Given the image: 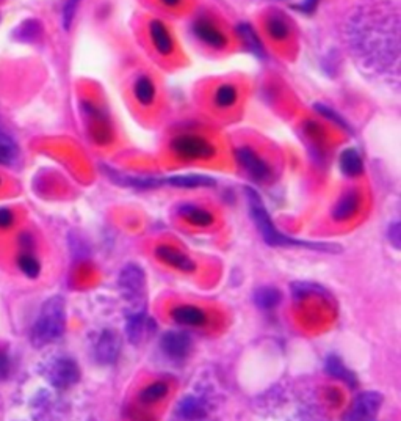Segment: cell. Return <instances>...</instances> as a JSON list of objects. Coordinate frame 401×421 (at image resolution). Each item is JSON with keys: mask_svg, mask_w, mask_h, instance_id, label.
<instances>
[{"mask_svg": "<svg viewBox=\"0 0 401 421\" xmlns=\"http://www.w3.org/2000/svg\"><path fill=\"white\" fill-rule=\"evenodd\" d=\"M265 32L274 43H284L292 35V26L284 13L271 11L265 19Z\"/></svg>", "mask_w": 401, "mask_h": 421, "instance_id": "obj_13", "label": "cell"}, {"mask_svg": "<svg viewBox=\"0 0 401 421\" xmlns=\"http://www.w3.org/2000/svg\"><path fill=\"white\" fill-rule=\"evenodd\" d=\"M167 395H168V385L165 384V382H155V384L147 385L143 392H141L140 400L145 404H155L160 400H163Z\"/></svg>", "mask_w": 401, "mask_h": 421, "instance_id": "obj_31", "label": "cell"}, {"mask_svg": "<svg viewBox=\"0 0 401 421\" xmlns=\"http://www.w3.org/2000/svg\"><path fill=\"white\" fill-rule=\"evenodd\" d=\"M66 327V305L60 295L47 299L31 329V341L41 348L60 340Z\"/></svg>", "mask_w": 401, "mask_h": 421, "instance_id": "obj_3", "label": "cell"}, {"mask_svg": "<svg viewBox=\"0 0 401 421\" xmlns=\"http://www.w3.org/2000/svg\"><path fill=\"white\" fill-rule=\"evenodd\" d=\"M160 348L171 358H184L192 348V341L182 332H167L160 340Z\"/></svg>", "mask_w": 401, "mask_h": 421, "instance_id": "obj_15", "label": "cell"}, {"mask_svg": "<svg viewBox=\"0 0 401 421\" xmlns=\"http://www.w3.org/2000/svg\"><path fill=\"white\" fill-rule=\"evenodd\" d=\"M154 330V323L151 319H147L146 311L145 313H137V315H129L127 316V324H125V335H127V340L132 345H141L147 335Z\"/></svg>", "mask_w": 401, "mask_h": 421, "instance_id": "obj_14", "label": "cell"}, {"mask_svg": "<svg viewBox=\"0 0 401 421\" xmlns=\"http://www.w3.org/2000/svg\"><path fill=\"white\" fill-rule=\"evenodd\" d=\"M237 34L241 38L243 44H245L251 52L256 54V56H259V57L265 56L261 38H259V35L256 34V30L251 27L249 24H240L237 27Z\"/></svg>", "mask_w": 401, "mask_h": 421, "instance_id": "obj_27", "label": "cell"}, {"mask_svg": "<svg viewBox=\"0 0 401 421\" xmlns=\"http://www.w3.org/2000/svg\"><path fill=\"white\" fill-rule=\"evenodd\" d=\"M147 34L151 38L154 49L160 54L162 57H170L176 51L175 40H172V35L170 29L167 27L163 21L160 19H151L147 26Z\"/></svg>", "mask_w": 401, "mask_h": 421, "instance_id": "obj_11", "label": "cell"}, {"mask_svg": "<svg viewBox=\"0 0 401 421\" xmlns=\"http://www.w3.org/2000/svg\"><path fill=\"white\" fill-rule=\"evenodd\" d=\"M10 372V358L5 352H0V379H5Z\"/></svg>", "mask_w": 401, "mask_h": 421, "instance_id": "obj_38", "label": "cell"}, {"mask_svg": "<svg viewBox=\"0 0 401 421\" xmlns=\"http://www.w3.org/2000/svg\"><path fill=\"white\" fill-rule=\"evenodd\" d=\"M107 175L123 187H133V189H152V187H160L165 184V179L157 178H137V176H124L118 171H112L107 168Z\"/></svg>", "mask_w": 401, "mask_h": 421, "instance_id": "obj_22", "label": "cell"}, {"mask_svg": "<svg viewBox=\"0 0 401 421\" xmlns=\"http://www.w3.org/2000/svg\"><path fill=\"white\" fill-rule=\"evenodd\" d=\"M14 225V213L8 208H0V230H10Z\"/></svg>", "mask_w": 401, "mask_h": 421, "instance_id": "obj_36", "label": "cell"}, {"mask_svg": "<svg viewBox=\"0 0 401 421\" xmlns=\"http://www.w3.org/2000/svg\"><path fill=\"white\" fill-rule=\"evenodd\" d=\"M179 215L185 219L188 223H192L193 227H201V228H206L210 227L212 223H214L215 217L214 214L207 210L206 208H201V206H196L193 203H185V205H180L179 206Z\"/></svg>", "mask_w": 401, "mask_h": 421, "instance_id": "obj_19", "label": "cell"}, {"mask_svg": "<svg viewBox=\"0 0 401 421\" xmlns=\"http://www.w3.org/2000/svg\"><path fill=\"white\" fill-rule=\"evenodd\" d=\"M325 368L333 377L347 382V384H355V376H353V372L343 365V362L337 355H329L326 358Z\"/></svg>", "mask_w": 401, "mask_h": 421, "instance_id": "obj_29", "label": "cell"}, {"mask_svg": "<svg viewBox=\"0 0 401 421\" xmlns=\"http://www.w3.org/2000/svg\"><path fill=\"white\" fill-rule=\"evenodd\" d=\"M317 5H318V0H304L303 4L296 6V9H300V11H304V13H312L317 9Z\"/></svg>", "mask_w": 401, "mask_h": 421, "instance_id": "obj_40", "label": "cell"}, {"mask_svg": "<svg viewBox=\"0 0 401 421\" xmlns=\"http://www.w3.org/2000/svg\"><path fill=\"white\" fill-rule=\"evenodd\" d=\"M82 0H66L65 6H63V26L68 30L73 24V19L75 16V11L78 9V4H80Z\"/></svg>", "mask_w": 401, "mask_h": 421, "instance_id": "obj_33", "label": "cell"}, {"mask_svg": "<svg viewBox=\"0 0 401 421\" xmlns=\"http://www.w3.org/2000/svg\"><path fill=\"white\" fill-rule=\"evenodd\" d=\"M179 417L185 420H199L207 413V407L202 400L194 396H187L177 405Z\"/></svg>", "mask_w": 401, "mask_h": 421, "instance_id": "obj_24", "label": "cell"}, {"mask_svg": "<svg viewBox=\"0 0 401 421\" xmlns=\"http://www.w3.org/2000/svg\"><path fill=\"white\" fill-rule=\"evenodd\" d=\"M401 230H400V223L398 222H394L389 227V231H387V238L392 244H394L395 248H400V243H401Z\"/></svg>", "mask_w": 401, "mask_h": 421, "instance_id": "obj_37", "label": "cell"}, {"mask_svg": "<svg viewBox=\"0 0 401 421\" xmlns=\"http://www.w3.org/2000/svg\"><path fill=\"white\" fill-rule=\"evenodd\" d=\"M0 186H2V178H0Z\"/></svg>", "mask_w": 401, "mask_h": 421, "instance_id": "obj_42", "label": "cell"}, {"mask_svg": "<svg viewBox=\"0 0 401 421\" xmlns=\"http://www.w3.org/2000/svg\"><path fill=\"white\" fill-rule=\"evenodd\" d=\"M182 2L184 0H160V4L167 6V9H179Z\"/></svg>", "mask_w": 401, "mask_h": 421, "instance_id": "obj_41", "label": "cell"}, {"mask_svg": "<svg viewBox=\"0 0 401 421\" xmlns=\"http://www.w3.org/2000/svg\"><path fill=\"white\" fill-rule=\"evenodd\" d=\"M155 256L159 258L162 263L168 264V266L175 268L177 270H182L187 272V274H190V272L196 270V264L192 258H188L187 255H184L182 252L176 250V248H172L170 245H159L155 248Z\"/></svg>", "mask_w": 401, "mask_h": 421, "instance_id": "obj_16", "label": "cell"}, {"mask_svg": "<svg viewBox=\"0 0 401 421\" xmlns=\"http://www.w3.org/2000/svg\"><path fill=\"white\" fill-rule=\"evenodd\" d=\"M170 153L172 158L184 162L212 161L217 158L218 148L207 137L194 132H182L171 138Z\"/></svg>", "mask_w": 401, "mask_h": 421, "instance_id": "obj_5", "label": "cell"}, {"mask_svg": "<svg viewBox=\"0 0 401 421\" xmlns=\"http://www.w3.org/2000/svg\"><path fill=\"white\" fill-rule=\"evenodd\" d=\"M121 298L125 303V311L129 315L145 313L146 311V275L141 266L129 263L121 269L118 278Z\"/></svg>", "mask_w": 401, "mask_h": 421, "instance_id": "obj_4", "label": "cell"}, {"mask_svg": "<svg viewBox=\"0 0 401 421\" xmlns=\"http://www.w3.org/2000/svg\"><path fill=\"white\" fill-rule=\"evenodd\" d=\"M46 377L49 384L58 390H65L77 384L80 379V368L69 357H58L47 366Z\"/></svg>", "mask_w": 401, "mask_h": 421, "instance_id": "obj_7", "label": "cell"}, {"mask_svg": "<svg viewBox=\"0 0 401 421\" xmlns=\"http://www.w3.org/2000/svg\"><path fill=\"white\" fill-rule=\"evenodd\" d=\"M254 302L259 308L271 310L281 302V293L276 290V288L262 286L259 288V290H256Z\"/></svg>", "mask_w": 401, "mask_h": 421, "instance_id": "obj_28", "label": "cell"}, {"mask_svg": "<svg viewBox=\"0 0 401 421\" xmlns=\"http://www.w3.org/2000/svg\"><path fill=\"white\" fill-rule=\"evenodd\" d=\"M245 193H246L248 203H249L251 217H253L259 233H261L264 240L269 245H273V247H304V248H309V250L329 252V253L340 252L339 245L321 244V243H306V240H296L293 238L282 235V233L276 227H274L269 210H266V208L264 206V203L261 200V195H259L254 189H251V187H246Z\"/></svg>", "mask_w": 401, "mask_h": 421, "instance_id": "obj_2", "label": "cell"}, {"mask_svg": "<svg viewBox=\"0 0 401 421\" xmlns=\"http://www.w3.org/2000/svg\"><path fill=\"white\" fill-rule=\"evenodd\" d=\"M192 30H193V35L210 49L223 51L227 48V44H229L226 34L209 18L196 19L192 26Z\"/></svg>", "mask_w": 401, "mask_h": 421, "instance_id": "obj_10", "label": "cell"}, {"mask_svg": "<svg viewBox=\"0 0 401 421\" xmlns=\"http://www.w3.org/2000/svg\"><path fill=\"white\" fill-rule=\"evenodd\" d=\"M382 401L384 397L380 392L360 393L345 415V421H373L378 415Z\"/></svg>", "mask_w": 401, "mask_h": 421, "instance_id": "obj_8", "label": "cell"}, {"mask_svg": "<svg viewBox=\"0 0 401 421\" xmlns=\"http://www.w3.org/2000/svg\"><path fill=\"white\" fill-rule=\"evenodd\" d=\"M18 154L19 148L14 138L0 131V166H11L18 159Z\"/></svg>", "mask_w": 401, "mask_h": 421, "instance_id": "obj_26", "label": "cell"}, {"mask_svg": "<svg viewBox=\"0 0 401 421\" xmlns=\"http://www.w3.org/2000/svg\"><path fill=\"white\" fill-rule=\"evenodd\" d=\"M82 112L85 115L86 126H88L90 137L93 142L99 146H105L113 142L115 132L110 116L102 111L99 106L90 101H83L82 103Z\"/></svg>", "mask_w": 401, "mask_h": 421, "instance_id": "obj_6", "label": "cell"}, {"mask_svg": "<svg viewBox=\"0 0 401 421\" xmlns=\"http://www.w3.org/2000/svg\"><path fill=\"white\" fill-rule=\"evenodd\" d=\"M235 158L241 168L254 179V181H269L271 176V167L265 159H262L251 146H240L235 150Z\"/></svg>", "mask_w": 401, "mask_h": 421, "instance_id": "obj_9", "label": "cell"}, {"mask_svg": "<svg viewBox=\"0 0 401 421\" xmlns=\"http://www.w3.org/2000/svg\"><path fill=\"white\" fill-rule=\"evenodd\" d=\"M39 34H41V26L36 21H27L19 27V40L22 41H31Z\"/></svg>", "mask_w": 401, "mask_h": 421, "instance_id": "obj_32", "label": "cell"}, {"mask_svg": "<svg viewBox=\"0 0 401 421\" xmlns=\"http://www.w3.org/2000/svg\"><path fill=\"white\" fill-rule=\"evenodd\" d=\"M353 52L364 68L375 74L398 77L400 18L397 9L370 5L353 14L348 24Z\"/></svg>", "mask_w": 401, "mask_h": 421, "instance_id": "obj_1", "label": "cell"}, {"mask_svg": "<svg viewBox=\"0 0 401 421\" xmlns=\"http://www.w3.org/2000/svg\"><path fill=\"white\" fill-rule=\"evenodd\" d=\"M172 321L188 327H199L207 321L206 311L194 305H180L171 311Z\"/></svg>", "mask_w": 401, "mask_h": 421, "instance_id": "obj_20", "label": "cell"}, {"mask_svg": "<svg viewBox=\"0 0 401 421\" xmlns=\"http://www.w3.org/2000/svg\"><path fill=\"white\" fill-rule=\"evenodd\" d=\"M360 206V193L356 189H350L345 192L342 197L337 200L331 214L335 222L350 220L355 215Z\"/></svg>", "mask_w": 401, "mask_h": 421, "instance_id": "obj_17", "label": "cell"}, {"mask_svg": "<svg viewBox=\"0 0 401 421\" xmlns=\"http://www.w3.org/2000/svg\"><path fill=\"white\" fill-rule=\"evenodd\" d=\"M239 98L240 91L234 83H222L215 88L212 101L218 111H231L239 103Z\"/></svg>", "mask_w": 401, "mask_h": 421, "instance_id": "obj_21", "label": "cell"}, {"mask_svg": "<svg viewBox=\"0 0 401 421\" xmlns=\"http://www.w3.org/2000/svg\"><path fill=\"white\" fill-rule=\"evenodd\" d=\"M121 352V340L116 332L105 330L100 333L96 345V360L102 365H112Z\"/></svg>", "mask_w": 401, "mask_h": 421, "instance_id": "obj_12", "label": "cell"}, {"mask_svg": "<svg viewBox=\"0 0 401 421\" xmlns=\"http://www.w3.org/2000/svg\"><path fill=\"white\" fill-rule=\"evenodd\" d=\"M132 95L141 107H151L157 98V87L154 81L146 74L137 76L132 85Z\"/></svg>", "mask_w": 401, "mask_h": 421, "instance_id": "obj_18", "label": "cell"}, {"mask_svg": "<svg viewBox=\"0 0 401 421\" xmlns=\"http://www.w3.org/2000/svg\"><path fill=\"white\" fill-rule=\"evenodd\" d=\"M18 268L27 278L35 280L41 274V263L33 253L22 252L18 256Z\"/></svg>", "mask_w": 401, "mask_h": 421, "instance_id": "obj_30", "label": "cell"}, {"mask_svg": "<svg viewBox=\"0 0 401 421\" xmlns=\"http://www.w3.org/2000/svg\"><path fill=\"white\" fill-rule=\"evenodd\" d=\"M304 131L316 143H320L325 140V128L320 126L317 121H308V124L304 126Z\"/></svg>", "mask_w": 401, "mask_h": 421, "instance_id": "obj_35", "label": "cell"}, {"mask_svg": "<svg viewBox=\"0 0 401 421\" xmlns=\"http://www.w3.org/2000/svg\"><path fill=\"white\" fill-rule=\"evenodd\" d=\"M19 245H21L26 252L31 250V247L35 245L33 238H31V235H27V233H22V235L19 236Z\"/></svg>", "mask_w": 401, "mask_h": 421, "instance_id": "obj_39", "label": "cell"}, {"mask_svg": "<svg viewBox=\"0 0 401 421\" xmlns=\"http://www.w3.org/2000/svg\"><path fill=\"white\" fill-rule=\"evenodd\" d=\"M165 183H168L172 187H179V189H198V187H212L215 181L209 176L201 175H182V176H171L165 179Z\"/></svg>", "mask_w": 401, "mask_h": 421, "instance_id": "obj_25", "label": "cell"}, {"mask_svg": "<svg viewBox=\"0 0 401 421\" xmlns=\"http://www.w3.org/2000/svg\"><path fill=\"white\" fill-rule=\"evenodd\" d=\"M339 163L345 176L356 178L363 175L364 171L363 158H360V154L355 150V148H347V150L342 151Z\"/></svg>", "mask_w": 401, "mask_h": 421, "instance_id": "obj_23", "label": "cell"}, {"mask_svg": "<svg viewBox=\"0 0 401 421\" xmlns=\"http://www.w3.org/2000/svg\"><path fill=\"white\" fill-rule=\"evenodd\" d=\"M316 108H317V112H318L320 115H323L325 118H328L329 121H333V123H335V124H339V126L343 128V129H350V126L347 124V121H345L339 113H335V112L333 111V108H329V107H326V106H321V104H317Z\"/></svg>", "mask_w": 401, "mask_h": 421, "instance_id": "obj_34", "label": "cell"}]
</instances>
